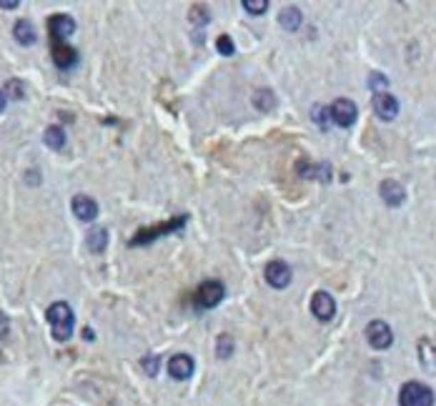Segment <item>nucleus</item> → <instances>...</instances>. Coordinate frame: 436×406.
Wrapping results in <instances>:
<instances>
[{"label":"nucleus","instance_id":"f8f14e48","mask_svg":"<svg viewBox=\"0 0 436 406\" xmlns=\"http://www.w3.org/2000/svg\"><path fill=\"white\" fill-rule=\"evenodd\" d=\"M71 208H73V213H75V218H78V221H86V224H90V221L98 218V203H95L90 196H83V193L73 198Z\"/></svg>","mask_w":436,"mask_h":406},{"label":"nucleus","instance_id":"aec40b11","mask_svg":"<svg viewBox=\"0 0 436 406\" xmlns=\"http://www.w3.org/2000/svg\"><path fill=\"white\" fill-rule=\"evenodd\" d=\"M311 118L316 121V126H319L321 131H328L331 128V108H326V106H313V113H311Z\"/></svg>","mask_w":436,"mask_h":406},{"label":"nucleus","instance_id":"7ed1b4c3","mask_svg":"<svg viewBox=\"0 0 436 406\" xmlns=\"http://www.w3.org/2000/svg\"><path fill=\"white\" fill-rule=\"evenodd\" d=\"M401 406H434V392L429 386L419 384V381H409L401 386L399 394Z\"/></svg>","mask_w":436,"mask_h":406},{"label":"nucleus","instance_id":"5701e85b","mask_svg":"<svg viewBox=\"0 0 436 406\" xmlns=\"http://www.w3.org/2000/svg\"><path fill=\"white\" fill-rule=\"evenodd\" d=\"M328 171H331V168H328L326 163H321V166H316V168L308 166V163L301 166V176H304V178H319V181H328V178H331Z\"/></svg>","mask_w":436,"mask_h":406},{"label":"nucleus","instance_id":"6ab92c4d","mask_svg":"<svg viewBox=\"0 0 436 406\" xmlns=\"http://www.w3.org/2000/svg\"><path fill=\"white\" fill-rule=\"evenodd\" d=\"M254 106L258 110H263V113H271V110L278 106V101H276V95L271 93V91L261 88V91H256V93H254Z\"/></svg>","mask_w":436,"mask_h":406},{"label":"nucleus","instance_id":"0eeeda50","mask_svg":"<svg viewBox=\"0 0 436 406\" xmlns=\"http://www.w3.org/2000/svg\"><path fill=\"white\" fill-rule=\"evenodd\" d=\"M48 33H51V40L66 43V38H71L73 33H75V21L66 13L51 15V18H48Z\"/></svg>","mask_w":436,"mask_h":406},{"label":"nucleus","instance_id":"393cba45","mask_svg":"<svg viewBox=\"0 0 436 406\" xmlns=\"http://www.w3.org/2000/svg\"><path fill=\"white\" fill-rule=\"evenodd\" d=\"M189 18H191V23H193V25H206V23L211 21L208 8H204V5H193V8H191Z\"/></svg>","mask_w":436,"mask_h":406},{"label":"nucleus","instance_id":"cd10ccee","mask_svg":"<svg viewBox=\"0 0 436 406\" xmlns=\"http://www.w3.org/2000/svg\"><path fill=\"white\" fill-rule=\"evenodd\" d=\"M216 48H218V53H221V56H233V53H236V45H233L231 36H221V38H218Z\"/></svg>","mask_w":436,"mask_h":406},{"label":"nucleus","instance_id":"4be33fe9","mask_svg":"<svg viewBox=\"0 0 436 406\" xmlns=\"http://www.w3.org/2000/svg\"><path fill=\"white\" fill-rule=\"evenodd\" d=\"M419 351H422V363L426 369H436V351H434V344L426 339L419 341Z\"/></svg>","mask_w":436,"mask_h":406},{"label":"nucleus","instance_id":"6e6552de","mask_svg":"<svg viewBox=\"0 0 436 406\" xmlns=\"http://www.w3.org/2000/svg\"><path fill=\"white\" fill-rule=\"evenodd\" d=\"M311 313L316 316L319 321H331L336 313V301L331 294L326 291H316L311 298Z\"/></svg>","mask_w":436,"mask_h":406},{"label":"nucleus","instance_id":"bb28decb","mask_svg":"<svg viewBox=\"0 0 436 406\" xmlns=\"http://www.w3.org/2000/svg\"><path fill=\"white\" fill-rule=\"evenodd\" d=\"M158 366H160V356L158 354H148L143 359V369L148 377H156L158 374Z\"/></svg>","mask_w":436,"mask_h":406},{"label":"nucleus","instance_id":"423d86ee","mask_svg":"<svg viewBox=\"0 0 436 406\" xmlns=\"http://www.w3.org/2000/svg\"><path fill=\"white\" fill-rule=\"evenodd\" d=\"M366 339L378 351H384V348H389L393 344V334L386 321H371L369 326H366Z\"/></svg>","mask_w":436,"mask_h":406},{"label":"nucleus","instance_id":"f3484780","mask_svg":"<svg viewBox=\"0 0 436 406\" xmlns=\"http://www.w3.org/2000/svg\"><path fill=\"white\" fill-rule=\"evenodd\" d=\"M301 21H304V15H301V10H298L296 5L284 8V13L278 15V23H281L289 33H296V30L301 28Z\"/></svg>","mask_w":436,"mask_h":406},{"label":"nucleus","instance_id":"1a4fd4ad","mask_svg":"<svg viewBox=\"0 0 436 406\" xmlns=\"http://www.w3.org/2000/svg\"><path fill=\"white\" fill-rule=\"evenodd\" d=\"M374 110L381 121H393L396 113H399V101L393 98L391 93H374Z\"/></svg>","mask_w":436,"mask_h":406},{"label":"nucleus","instance_id":"39448f33","mask_svg":"<svg viewBox=\"0 0 436 406\" xmlns=\"http://www.w3.org/2000/svg\"><path fill=\"white\" fill-rule=\"evenodd\" d=\"M356 116H359L356 103L349 101V98H339V101L331 106V121H334L336 126H341V128H349V126L356 123Z\"/></svg>","mask_w":436,"mask_h":406},{"label":"nucleus","instance_id":"c85d7f7f","mask_svg":"<svg viewBox=\"0 0 436 406\" xmlns=\"http://www.w3.org/2000/svg\"><path fill=\"white\" fill-rule=\"evenodd\" d=\"M371 88H374V91H376V93H384L386 88H389V80L384 78V75H378V73H374V75H371Z\"/></svg>","mask_w":436,"mask_h":406},{"label":"nucleus","instance_id":"4468645a","mask_svg":"<svg viewBox=\"0 0 436 406\" xmlns=\"http://www.w3.org/2000/svg\"><path fill=\"white\" fill-rule=\"evenodd\" d=\"M378 193H381V198H384L386 206H401V203L407 201V191H404V186L396 183V181H391V178L381 181Z\"/></svg>","mask_w":436,"mask_h":406},{"label":"nucleus","instance_id":"9b49d317","mask_svg":"<svg viewBox=\"0 0 436 406\" xmlns=\"http://www.w3.org/2000/svg\"><path fill=\"white\" fill-rule=\"evenodd\" d=\"M51 51H53V63L60 68V71H68L78 63V53L73 51L71 45L60 43V40H51Z\"/></svg>","mask_w":436,"mask_h":406},{"label":"nucleus","instance_id":"2f4dec72","mask_svg":"<svg viewBox=\"0 0 436 406\" xmlns=\"http://www.w3.org/2000/svg\"><path fill=\"white\" fill-rule=\"evenodd\" d=\"M5 95H3V91H0V110H3V108H5Z\"/></svg>","mask_w":436,"mask_h":406},{"label":"nucleus","instance_id":"c756f323","mask_svg":"<svg viewBox=\"0 0 436 406\" xmlns=\"http://www.w3.org/2000/svg\"><path fill=\"white\" fill-rule=\"evenodd\" d=\"M8 334H10V321H8L5 313L0 311V339H5Z\"/></svg>","mask_w":436,"mask_h":406},{"label":"nucleus","instance_id":"20e7f679","mask_svg":"<svg viewBox=\"0 0 436 406\" xmlns=\"http://www.w3.org/2000/svg\"><path fill=\"white\" fill-rule=\"evenodd\" d=\"M226 296V289L221 281H206L198 286L196 291V306L198 309H213V306H218L221 301H223Z\"/></svg>","mask_w":436,"mask_h":406},{"label":"nucleus","instance_id":"2eb2a0df","mask_svg":"<svg viewBox=\"0 0 436 406\" xmlns=\"http://www.w3.org/2000/svg\"><path fill=\"white\" fill-rule=\"evenodd\" d=\"M13 36H15V40H18L21 45H33V43L38 40L36 28H33V23L25 21V18H21V21H18V23L13 25Z\"/></svg>","mask_w":436,"mask_h":406},{"label":"nucleus","instance_id":"ddd939ff","mask_svg":"<svg viewBox=\"0 0 436 406\" xmlns=\"http://www.w3.org/2000/svg\"><path fill=\"white\" fill-rule=\"evenodd\" d=\"M263 274H266V281H269L274 289H286L291 283V269L284 261H271Z\"/></svg>","mask_w":436,"mask_h":406},{"label":"nucleus","instance_id":"473e14b6","mask_svg":"<svg viewBox=\"0 0 436 406\" xmlns=\"http://www.w3.org/2000/svg\"><path fill=\"white\" fill-rule=\"evenodd\" d=\"M0 361H3V351H0Z\"/></svg>","mask_w":436,"mask_h":406},{"label":"nucleus","instance_id":"dca6fc26","mask_svg":"<svg viewBox=\"0 0 436 406\" xmlns=\"http://www.w3.org/2000/svg\"><path fill=\"white\" fill-rule=\"evenodd\" d=\"M86 246L90 254H103L106 246H108V231L106 228H93V231L88 233Z\"/></svg>","mask_w":436,"mask_h":406},{"label":"nucleus","instance_id":"412c9836","mask_svg":"<svg viewBox=\"0 0 436 406\" xmlns=\"http://www.w3.org/2000/svg\"><path fill=\"white\" fill-rule=\"evenodd\" d=\"M3 95H5V101L10 98V101H21L23 95H25V83L18 78H10L5 83V91H3Z\"/></svg>","mask_w":436,"mask_h":406},{"label":"nucleus","instance_id":"b1692460","mask_svg":"<svg viewBox=\"0 0 436 406\" xmlns=\"http://www.w3.org/2000/svg\"><path fill=\"white\" fill-rule=\"evenodd\" d=\"M233 354V339L228 334H221L216 341V356L218 359H228Z\"/></svg>","mask_w":436,"mask_h":406},{"label":"nucleus","instance_id":"9d476101","mask_svg":"<svg viewBox=\"0 0 436 406\" xmlns=\"http://www.w3.org/2000/svg\"><path fill=\"white\" fill-rule=\"evenodd\" d=\"M193 369H196V363H193V359H191L189 354H175L171 356V361H168V374H171L175 381H186V379L193 374Z\"/></svg>","mask_w":436,"mask_h":406},{"label":"nucleus","instance_id":"7c9ffc66","mask_svg":"<svg viewBox=\"0 0 436 406\" xmlns=\"http://www.w3.org/2000/svg\"><path fill=\"white\" fill-rule=\"evenodd\" d=\"M21 3L18 0H0V8H5V10H13V8H18Z\"/></svg>","mask_w":436,"mask_h":406},{"label":"nucleus","instance_id":"a878e982","mask_svg":"<svg viewBox=\"0 0 436 406\" xmlns=\"http://www.w3.org/2000/svg\"><path fill=\"white\" fill-rule=\"evenodd\" d=\"M243 10L251 15H261L269 10V0H243Z\"/></svg>","mask_w":436,"mask_h":406},{"label":"nucleus","instance_id":"f257e3e1","mask_svg":"<svg viewBox=\"0 0 436 406\" xmlns=\"http://www.w3.org/2000/svg\"><path fill=\"white\" fill-rule=\"evenodd\" d=\"M45 319H48V324H51V334L56 341H68L73 336L75 316H73V309L66 304V301H56V304L48 306Z\"/></svg>","mask_w":436,"mask_h":406},{"label":"nucleus","instance_id":"a211bd4d","mask_svg":"<svg viewBox=\"0 0 436 406\" xmlns=\"http://www.w3.org/2000/svg\"><path fill=\"white\" fill-rule=\"evenodd\" d=\"M43 141H45V145H48V148H53V151H60V148H66V131H63L60 126H51V128H45Z\"/></svg>","mask_w":436,"mask_h":406},{"label":"nucleus","instance_id":"f03ea898","mask_svg":"<svg viewBox=\"0 0 436 406\" xmlns=\"http://www.w3.org/2000/svg\"><path fill=\"white\" fill-rule=\"evenodd\" d=\"M186 224H189V216H175V218H171L168 224H158V226H151V228H143V231H138L131 239V246H145V243H153V241L160 239V236H168V233L181 231Z\"/></svg>","mask_w":436,"mask_h":406}]
</instances>
